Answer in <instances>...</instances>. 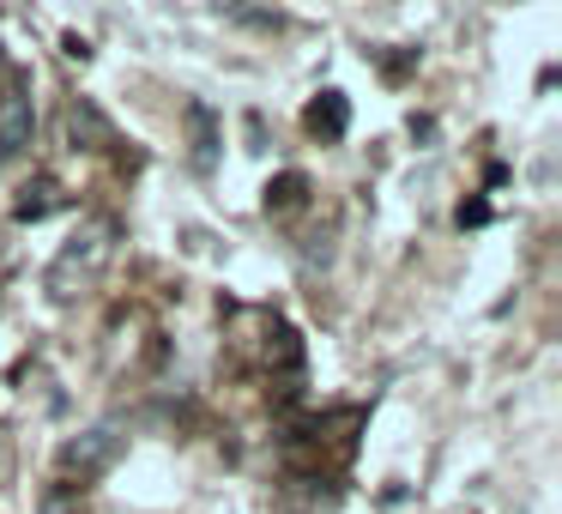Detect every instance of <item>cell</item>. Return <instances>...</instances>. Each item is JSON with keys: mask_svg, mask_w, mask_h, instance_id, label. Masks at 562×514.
I'll use <instances>...</instances> for the list:
<instances>
[{"mask_svg": "<svg viewBox=\"0 0 562 514\" xmlns=\"http://www.w3.org/2000/svg\"><path fill=\"white\" fill-rule=\"evenodd\" d=\"M110 255H115V219H86L67 236L61 255L49 260V297L55 303H74V297L110 267Z\"/></svg>", "mask_w": 562, "mask_h": 514, "instance_id": "6da1fadb", "label": "cell"}, {"mask_svg": "<svg viewBox=\"0 0 562 514\" xmlns=\"http://www.w3.org/2000/svg\"><path fill=\"white\" fill-rule=\"evenodd\" d=\"M115 454H122V429L115 424H91L86 436H74L61 448V478H98L115 466Z\"/></svg>", "mask_w": 562, "mask_h": 514, "instance_id": "7a4b0ae2", "label": "cell"}, {"mask_svg": "<svg viewBox=\"0 0 562 514\" xmlns=\"http://www.w3.org/2000/svg\"><path fill=\"white\" fill-rule=\"evenodd\" d=\"M31 134H37V103L25 86H7L0 91V164H13L31 146Z\"/></svg>", "mask_w": 562, "mask_h": 514, "instance_id": "3957f363", "label": "cell"}, {"mask_svg": "<svg viewBox=\"0 0 562 514\" xmlns=\"http://www.w3.org/2000/svg\"><path fill=\"white\" fill-rule=\"evenodd\" d=\"M67 134H74V146H86V152H110L115 146V122L91 98L67 103Z\"/></svg>", "mask_w": 562, "mask_h": 514, "instance_id": "277c9868", "label": "cell"}, {"mask_svg": "<svg viewBox=\"0 0 562 514\" xmlns=\"http://www.w3.org/2000/svg\"><path fill=\"white\" fill-rule=\"evenodd\" d=\"M308 134L315 139H345V127H351V103H345V91H321L315 103H308Z\"/></svg>", "mask_w": 562, "mask_h": 514, "instance_id": "5b68a950", "label": "cell"}, {"mask_svg": "<svg viewBox=\"0 0 562 514\" xmlns=\"http://www.w3.org/2000/svg\"><path fill=\"white\" fill-rule=\"evenodd\" d=\"M55 206H61V182H55V176H37V182L25 188V200L13 206V219L19 224H37V219H49Z\"/></svg>", "mask_w": 562, "mask_h": 514, "instance_id": "8992f818", "label": "cell"}, {"mask_svg": "<svg viewBox=\"0 0 562 514\" xmlns=\"http://www.w3.org/2000/svg\"><path fill=\"white\" fill-rule=\"evenodd\" d=\"M188 127H194V164L206 170L212 152H218V115H212L206 103H188Z\"/></svg>", "mask_w": 562, "mask_h": 514, "instance_id": "52a82bcc", "label": "cell"}, {"mask_svg": "<svg viewBox=\"0 0 562 514\" xmlns=\"http://www.w3.org/2000/svg\"><path fill=\"white\" fill-rule=\"evenodd\" d=\"M303 194H308V182L291 170V176H279V188H267V206H296Z\"/></svg>", "mask_w": 562, "mask_h": 514, "instance_id": "ba28073f", "label": "cell"}, {"mask_svg": "<svg viewBox=\"0 0 562 514\" xmlns=\"http://www.w3.org/2000/svg\"><path fill=\"white\" fill-rule=\"evenodd\" d=\"M43 514H79V484H55L43 496Z\"/></svg>", "mask_w": 562, "mask_h": 514, "instance_id": "9c48e42d", "label": "cell"}]
</instances>
